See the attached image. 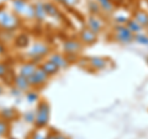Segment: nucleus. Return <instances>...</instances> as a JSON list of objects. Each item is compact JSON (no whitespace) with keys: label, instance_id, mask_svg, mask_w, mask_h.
<instances>
[{"label":"nucleus","instance_id":"f257e3e1","mask_svg":"<svg viewBox=\"0 0 148 139\" xmlns=\"http://www.w3.org/2000/svg\"><path fill=\"white\" fill-rule=\"evenodd\" d=\"M52 52V47L47 41H31L30 46L25 49L24 57L26 61H32L40 65V63L45 61Z\"/></svg>","mask_w":148,"mask_h":139},{"label":"nucleus","instance_id":"f03ea898","mask_svg":"<svg viewBox=\"0 0 148 139\" xmlns=\"http://www.w3.org/2000/svg\"><path fill=\"white\" fill-rule=\"evenodd\" d=\"M22 20L6 5H0V30L16 32L21 29Z\"/></svg>","mask_w":148,"mask_h":139},{"label":"nucleus","instance_id":"7ed1b4c3","mask_svg":"<svg viewBox=\"0 0 148 139\" xmlns=\"http://www.w3.org/2000/svg\"><path fill=\"white\" fill-rule=\"evenodd\" d=\"M9 7L22 20V22L35 21V7L30 0H9Z\"/></svg>","mask_w":148,"mask_h":139},{"label":"nucleus","instance_id":"20e7f679","mask_svg":"<svg viewBox=\"0 0 148 139\" xmlns=\"http://www.w3.org/2000/svg\"><path fill=\"white\" fill-rule=\"evenodd\" d=\"M51 118V106L47 101L41 100L37 102L36 108H35V127H48Z\"/></svg>","mask_w":148,"mask_h":139},{"label":"nucleus","instance_id":"39448f33","mask_svg":"<svg viewBox=\"0 0 148 139\" xmlns=\"http://www.w3.org/2000/svg\"><path fill=\"white\" fill-rule=\"evenodd\" d=\"M111 38L120 44H130L135 42V35L127 29L126 25H114L111 30Z\"/></svg>","mask_w":148,"mask_h":139},{"label":"nucleus","instance_id":"423d86ee","mask_svg":"<svg viewBox=\"0 0 148 139\" xmlns=\"http://www.w3.org/2000/svg\"><path fill=\"white\" fill-rule=\"evenodd\" d=\"M83 47L84 46L78 40V37H68L62 42V53L66 54L69 59L78 58L83 52Z\"/></svg>","mask_w":148,"mask_h":139},{"label":"nucleus","instance_id":"0eeeda50","mask_svg":"<svg viewBox=\"0 0 148 139\" xmlns=\"http://www.w3.org/2000/svg\"><path fill=\"white\" fill-rule=\"evenodd\" d=\"M110 65V59L103 57V55H91V57L86 58V67L92 69L94 72H104L109 69Z\"/></svg>","mask_w":148,"mask_h":139},{"label":"nucleus","instance_id":"6e6552de","mask_svg":"<svg viewBox=\"0 0 148 139\" xmlns=\"http://www.w3.org/2000/svg\"><path fill=\"white\" fill-rule=\"evenodd\" d=\"M49 79L51 78L38 67V69H37V70L29 78V81H30L32 89L40 90V89H42V87H45L46 85L48 84Z\"/></svg>","mask_w":148,"mask_h":139},{"label":"nucleus","instance_id":"1a4fd4ad","mask_svg":"<svg viewBox=\"0 0 148 139\" xmlns=\"http://www.w3.org/2000/svg\"><path fill=\"white\" fill-rule=\"evenodd\" d=\"M89 30H91L94 33L100 35L105 30V20H103V16H96V15H89L85 18V25Z\"/></svg>","mask_w":148,"mask_h":139},{"label":"nucleus","instance_id":"9d476101","mask_svg":"<svg viewBox=\"0 0 148 139\" xmlns=\"http://www.w3.org/2000/svg\"><path fill=\"white\" fill-rule=\"evenodd\" d=\"M98 38L99 36L94 33L91 30H89L86 26H83L79 30V32H78V40L83 43V46H88L89 47V46L95 44L98 42Z\"/></svg>","mask_w":148,"mask_h":139},{"label":"nucleus","instance_id":"9b49d317","mask_svg":"<svg viewBox=\"0 0 148 139\" xmlns=\"http://www.w3.org/2000/svg\"><path fill=\"white\" fill-rule=\"evenodd\" d=\"M47 58L59 68V70H67L71 67V59L62 52H53L52 50Z\"/></svg>","mask_w":148,"mask_h":139},{"label":"nucleus","instance_id":"f8f14e48","mask_svg":"<svg viewBox=\"0 0 148 139\" xmlns=\"http://www.w3.org/2000/svg\"><path fill=\"white\" fill-rule=\"evenodd\" d=\"M38 64L32 62V61H22L20 64L17 65V69H16V74H20V75L25 76L29 79L32 74H34L37 69H38Z\"/></svg>","mask_w":148,"mask_h":139},{"label":"nucleus","instance_id":"ddd939ff","mask_svg":"<svg viewBox=\"0 0 148 139\" xmlns=\"http://www.w3.org/2000/svg\"><path fill=\"white\" fill-rule=\"evenodd\" d=\"M43 5L48 18H53L56 21H62L63 15L62 11L59 10V7L57 6V4L53 3L52 0H43Z\"/></svg>","mask_w":148,"mask_h":139},{"label":"nucleus","instance_id":"4468645a","mask_svg":"<svg viewBox=\"0 0 148 139\" xmlns=\"http://www.w3.org/2000/svg\"><path fill=\"white\" fill-rule=\"evenodd\" d=\"M11 86L16 87L17 90H20L22 94H26L27 91H30L32 87H31V84L29 81V79L20 75V74H16L12 76V80H11Z\"/></svg>","mask_w":148,"mask_h":139},{"label":"nucleus","instance_id":"2eb2a0df","mask_svg":"<svg viewBox=\"0 0 148 139\" xmlns=\"http://www.w3.org/2000/svg\"><path fill=\"white\" fill-rule=\"evenodd\" d=\"M31 43V37L29 36V33L26 32H20V33L15 35V38H14V47L18 50H25Z\"/></svg>","mask_w":148,"mask_h":139},{"label":"nucleus","instance_id":"dca6fc26","mask_svg":"<svg viewBox=\"0 0 148 139\" xmlns=\"http://www.w3.org/2000/svg\"><path fill=\"white\" fill-rule=\"evenodd\" d=\"M34 7H35V21L37 24H45L47 21V14L45 10L43 0H36L34 1Z\"/></svg>","mask_w":148,"mask_h":139},{"label":"nucleus","instance_id":"f3484780","mask_svg":"<svg viewBox=\"0 0 148 139\" xmlns=\"http://www.w3.org/2000/svg\"><path fill=\"white\" fill-rule=\"evenodd\" d=\"M131 17L135 21H137L145 30L148 29V12L145 9H135L131 14Z\"/></svg>","mask_w":148,"mask_h":139},{"label":"nucleus","instance_id":"a211bd4d","mask_svg":"<svg viewBox=\"0 0 148 139\" xmlns=\"http://www.w3.org/2000/svg\"><path fill=\"white\" fill-rule=\"evenodd\" d=\"M0 118L12 123L14 121L20 118V114L15 107H1L0 108Z\"/></svg>","mask_w":148,"mask_h":139},{"label":"nucleus","instance_id":"6ab92c4d","mask_svg":"<svg viewBox=\"0 0 148 139\" xmlns=\"http://www.w3.org/2000/svg\"><path fill=\"white\" fill-rule=\"evenodd\" d=\"M40 68L42 69V70H43L46 74H47L49 78L56 76L59 72H61V70H59V68L53 62H51L48 58H46L45 61H42V62L40 63Z\"/></svg>","mask_w":148,"mask_h":139},{"label":"nucleus","instance_id":"aec40b11","mask_svg":"<svg viewBox=\"0 0 148 139\" xmlns=\"http://www.w3.org/2000/svg\"><path fill=\"white\" fill-rule=\"evenodd\" d=\"M103 12V16H112V14L116 11L117 6L111 0H96Z\"/></svg>","mask_w":148,"mask_h":139},{"label":"nucleus","instance_id":"412c9836","mask_svg":"<svg viewBox=\"0 0 148 139\" xmlns=\"http://www.w3.org/2000/svg\"><path fill=\"white\" fill-rule=\"evenodd\" d=\"M14 75L15 74H12V69L10 67V64L6 61H0V80H3V81L9 80V82L11 84Z\"/></svg>","mask_w":148,"mask_h":139},{"label":"nucleus","instance_id":"4be33fe9","mask_svg":"<svg viewBox=\"0 0 148 139\" xmlns=\"http://www.w3.org/2000/svg\"><path fill=\"white\" fill-rule=\"evenodd\" d=\"M51 129L48 127H36L29 136V139H47Z\"/></svg>","mask_w":148,"mask_h":139},{"label":"nucleus","instance_id":"5701e85b","mask_svg":"<svg viewBox=\"0 0 148 139\" xmlns=\"http://www.w3.org/2000/svg\"><path fill=\"white\" fill-rule=\"evenodd\" d=\"M86 9L89 11V15H96V16H103L101 9L96 0H88L86 1Z\"/></svg>","mask_w":148,"mask_h":139},{"label":"nucleus","instance_id":"b1692460","mask_svg":"<svg viewBox=\"0 0 148 139\" xmlns=\"http://www.w3.org/2000/svg\"><path fill=\"white\" fill-rule=\"evenodd\" d=\"M126 26H127V29H128L130 31H131L133 35L141 33V32H143V31H145V29H143V27H142L140 24H138L137 21H135V20H133L132 17L130 18V20L126 22Z\"/></svg>","mask_w":148,"mask_h":139},{"label":"nucleus","instance_id":"393cba45","mask_svg":"<svg viewBox=\"0 0 148 139\" xmlns=\"http://www.w3.org/2000/svg\"><path fill=\"white\" fill-rule=\"evenodd\" d=\"M25 99L29 104H35V102H38V99H40V94L38 91L35 90V89H31L30 91H27L25 94Z\"/></svg>","mask_w":148,"mask_h":139},{"label":"nucleus","instance_id":"a878e982","mask_svg":"<svg viewBox=\"0 0 148 139\" xmlns=\"http://www.w3.org/2000/svg\"><path fill=\"white\" fill-rule=\"evenodd\" d=\"M10 129H11V123L5 121V119H3V118H0V136L1 137L9 136Z\"/></svg>","mask_w":148,"mask_h":139},{"label":"nucleus","instance_id":"bb28decb","mask_svg":"<svg viewBox=\"0 0 148 139\" xmlns=\"http://www.w3.org/2000/svg\"><path fill=\"white\" fill-rule=\"evenodd\" d=\"M135 42L140 43L142 46H148V35L145 31L141 32V33L135 35Z\"/></svg>","mask_w":148,"mask_h":139},{"label":"nucleus","instance_id":"cd10ccee","mask_svg":"<svg viewBox=\"0 0 148 139\" xmlns=\"http://www.w3.org/2000/svg\"><path fill=\"white\" fill-rule=\"evenodd\" d=\"M22 119H24V122L29 123V124H34V122H35V110L25 112L24 114H22Z\"/></svg>","mask_w":148,"mask_h":139},{"label":"nucleus","instance_id":"c85d7f7f","mask_svg":"<svg viewBox=\"0 0 148 139\" xmlns=\"http://www.w3.org/2000/svg\"><path fill=\"white\" fill-rule=\"evenodd\" d=\"M66 1V6L67 9H73V7H77L78 4L80 3V0H64Z\"/></svg>","mask_w":148,"mask_h":139},{"label":"nucleus","instance_id":"c756f323","mask_svg":"<svg viewBox=\"0 0 148 139\" xmlns=\"http://www.w3.org/2000/svg\"><path fill=\"white\" fill-rule=\"evenodd\" d=\"M10 95H11V96H15V97H18V96L22 95V92H21L20 90H17L16 87L11 86V87H10Z\"/></svg>","mask_w":148,"mask_h":139},{"label":"nucleus","instance_id":"7c9ffc66","mask_svg":"<svg viewBox=\"0 0 148 139\" xmlns=\"http://www.w3.org/2000/svg\"><path fill=\"white\" fill-rule=\"evenodd\" d=\"M47 139H57V131H52V129H51Z\"/></svg>","mask_w":148,"mask_h":139},{"label":"nucleus","instance_id":"2f4dec72","mask_svg":"<svg viewBox=\"0 0 148 139\" xmlns=\"http://www.w3.org/2000/svg\"><path fill=\"white\" fill-rule=\"evenodd\" d=\"M111 1H112L116 6H120V5H122V4H125L126 0H111Z\"/></svg>","mask_w":148,"mask_h":139},{"label":"nucleus","instance_id":"473e14b6","mask_svg":"<svg viewBox=\"0 0 148 139\" xmlns=\"http://www.w3.org/2000/svg\"><path fill=\"white\" fill-rule=\"evenodd\" d=\"M53 3H56L57 4V5H61V6H66V1H64V0H52Z\"/></svg>","mask_w":148,"mask_h":139},{"label":"nucleus","instance_id":"72a5a7b5","mask_svg":"<svg viewBox=\"0 0 148 139\" xmlns=\"http://www.w3.org/2000/svg\"><path fill=\"white\" fill-rule=\"evenodd\" d=\"M57 139H69L66 134H63L61 132H57Z\"/></svg>","mask_w":148,"mask_h":139},{"label":"nucleus","instance_id":"f704fd0d","mask_svg":"<svg viewBox=\"0 0 148 139\" xmlns=\"http://www.w3.org/2000/svg\"><path fill=\"white\" fill-rule=\"evenodd\" d=\"M4 53H5V46L0 43V57H1V55H3Z\"/></svg>","mask_w":148,"mask_h":139},{"label":"nucleus","instance_id":"c9c22d12","mask_svg":"<svg viewBox=\"0 0 148 139\" xmlns=\"http://www.w3.org/2000/svg\"><path fill=\"white\" fill-rule=\"evenodd\" d=\"M4 94V86L1 85V84H0V96H1Z\"/></svg>","mask_w":148,"mask_h":139},{"label":"nucleus","instance_id":"e433bc0d","mask_svg":"<svg viewBox=\"0 0 148 139\" xmlns=\"http://www.w3.org/2000/svg\"><path fill=\"white\" fill-rule=\"evenodd\" d=\"M146 33H147V35H148V29H147V30H146Z\"/></svg>","mask_w":148,"mask_h":139},{"label":"nucleus","instance_id":"4c0bfd02","mask_svg":"<svg viewBox=\"0 0 148 139\" xmlns=\"http://www.w3.org/2000/svg\"><path fill=\"white\" fill-rule=\"evenodd\" d=\"M147 64H148V57H147Z\"/></svg>","mask_w":148,"mask_h":139},{"label":"nucleus","instance_id":"58836bf2","mask_svg":"<svg viewBox=\"0 0 148 139\" xmlns=\"http://www.w3.org/2000/svg\"><path fill=\"white\" fill-rule=\"evenodd\" d=\"M1 138H3V137H1V136H0V139H1Z\"/></svg>","mask_w":148,"mask_h":139}]
</instances>
